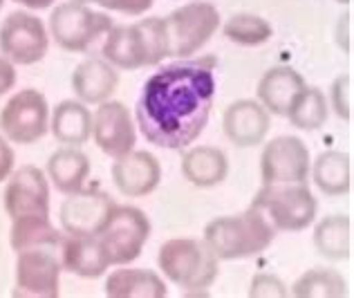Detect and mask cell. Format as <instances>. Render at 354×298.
Masks as SVG:
<instances>
[{
  "instance_id": "22",
  "label": "cell",
  "mask_w": 354,
  "mask_h": 298,
  "mask_svg": "<svg viewBox=\"0 0 354 298\" xmlns=\"http://www.w3.org/2000/svg\"><path fill=\"white\" fill-rule=\"evenodd\" d=\"M90 169V157L79 146H61L50 155L45 175H48L54 189L61 191L63 195H70L86 186Z\"/></svg>"
},
{
  "instance_id": "29",
  "label": "cell",
  "mask_w": 354,
  "mask_h": 298,
  "mask_svg": "<svg viewBox=\"0 0 354 298\" xmlns=\"http://www.w3.org/2000/svg\"><path fill=\"white\" fill-rule=\"evenodd\" d=\"M292 294L296 298H341L348 296V283L334 269L314 267L292 285Z\"/></svg>"
},
{
  "instance_id": "12",
  "label": "cell",
  "mask_w": 354,
  "mask_h": 298,
  "mask_svg": "<svg viewBox=\"0 0 354 298\" xmlns=\"http://www.w3.org/2000/svg\"><path fill=\"white\" fill-rule=\"evenodd\" d=\"M310 148L301 137L283 135L265 144L260 153V178L263 184H292L310 178Z\"/></svg>"
},
{
  "instance_id": "21",
  "label": "cell",
  "mask_w": 354,
  "mask_h": 298,
  "mask_svg": "<svg viewBox=\"0 0 354 298\" xmlns=\"http://www.w3.org/2000/svg\"><path fill=\"white\" fill-rule=\"evenodd\" d=\"M182 175L198 189H213L227 180L229 160L218 146H189L182 155Z\"/></svg>"
},
{
  "instance_id": "27",
  "label": "cell",
  "mask_w": 354,
  "mask_h": 298,
  "mask_svg": "<svg viewBox=\"0 0 354 298\" xmlns=\"http://www.w3.org/2000/svg\"><path fill=\"white\" fill-rule=\"evenodd\" d=\"M63 236H65L63 231H59L52 225L50 216H27V218L12 220L9 245H12L16 254L18 251L39 249V247L61 249Z\"/></svg>"
},
{
  "instance_id": "33",
  "label": "cell",
  "mask_w": 354,
  "mask_h": 298,
  "mask_svg": "<svg viewBox=\"0 0 354 298\" xmlns=\"http://www.w3.org/2000/svg\"><path fill=\"white\" fill-rule=\"evenodd\" d=\"M99 7L110 9V12H119L126 16H142L153 7L155 0H95Z\"/></svg>"
},
{
  "instance_id": "24",
  "label": "cell",
  "mask_w": 354,
  "mask_h": 298,
  "mask_svg": "<svg viewBox=\"0 0 354 298\" xmlns=\"http://www.w3.org/2000/svg\"><path fill=\"white\" fill-rule=\"evenodd\" d=\"M50 133L63 146H83L92 137V113L79 99H65L50 113Z\"/></svg>"
},
{
  "instance_id": "40",
  "label": "cell",
  "mask_w": 354,
  "mask_h": 298,
  "mask_svg": "<svg viewBox=\"0 0 354 298\" xmlns=\"http://www.w3.org/2000/svg\"><path fill=\"white\" fill-rule=\"evenodd\" d=\"M3 3H5V0H0V9H3Z\"/></svg>"
},
{
  "instance_id": "3",
  "label": "cell",
  "mask_w": 354,
  "mask_h": 298,
  "mask_svg": "<svg viewBox=\"0 0 354 298\" xmlns=\"http://www.w3.org/2000/svg\"><path fill=\"white\" fill-rule=\"evenodd\" d=\"M278 231L265 213L249 207L236 216H222L204 227V242L218 260H242L263 254L276 240Z\"/></svg>"
},
{
  "instance_id": "25",
  "label": "cell",
  "mask_w": 354,
  "mask_h": 298,
  "mask_svg": "<svg viewBox=\"0 0 354 298\" xmlns=\"http://www.w3.org/2000/svg\"><path fill=\"white\" fill-rule=\"evenodd\" d=\"M310 178L328 198L346 195L352 189V157L343 151H325L310 164Z\"/></svg>"
},
{
  "instance_id": "30",
  "label": "cell",
  "mask_w": 354,
  "mask_h": 298,
  "mask_svg": "<svg viewBox=\"0 0 354 298\" xmlns=\"http://www.w3.org/2000/svg\"><path fill=\"white\" fill-rule=\"evenodd\" d=\"M225 36L236 45L242 48H258V45L267 43L274 36V27L267 18L258 16V14H234L222 27Z\"/></svg>"
},
{
  "instance_id": "17",
  "label": "cell",
  "mask_w": 354,
  "mask_h": 298,
  "mask_svg": "<svg viewBox=\"0 0 354 298\" xmlns=\"http://www.w3.org/2000/svg\"><path fill=\"white\" fill-rule=\"evenodd\" d=\"M222 128L231 144L238 148H254L267 139L272 115L258 99H238L225 110Z\"/></svg>"
},
{
  "instance_id": "9",
  "label": "cell",
  "mask_w": 354,
  "mask_h": 298,
  "mask_svg": "<svg viewBox=\"0 0 354 298\" xmlns=\"http://www.w3.org/2000/svg\"><path fill=\"white\" fill-rule=\"evenodd\" d=\"M50 130V106L43 92L34 88L18 90L0 110V133L9 144L32 146Z\"/></svg>"
},
{
  "instance_id": "6",
  "label": "cell",
  "mask_w": 354,
  "mask_h": 298,
  "mask_svg": "<svg viewBox=\"0 0 354 298\" xmlns=\"http://www.w3.org/2000/svg\"><path fill=\"white\" fill-rule=\"evenodd\" d=\"M220 12L207 0H193L164 18L169 59H193L220 30Z\"/></svg>"
},
{
  "instance_id": "7",
  "label": "cell",
  "mask_w": 354,
  "mask_h": 298,
  "mask_svg": "<svg viewBox=\"0 0 354 298\" xmlns=\"http://www.w3.org/2000/svg\"><path fill=\"white\" fill-rule=\"evenodd\" d=\"M113 27V18L86 3H61L52 9L48 32L65 52H88Z\"/></svg>"
},
{
  "instance_id": "15",
  "label": "cell",
  "mask_w": 354,
  "mask_h": 298,
  "mask_svg": "<svg viewBox=\"0 0 354 298\" xmlns=\"http://www.w3.org/2000/svg\"><path fill=\"white\" fill-rule=\"evenodd\" d=\"M92 139L101 153L117 157L130 153L137 144V124L121 101L108 99L92 115Z\"/></svg>"
},
{
  "instance_id": "2",
  "label": "cell",
  "mask_w": 354,
  "mask_h": 298,
  "mask_svg": "<svg viewBox=\"0 0 354 298\" xmlns=\"http://www.w3.org/2000/svg\"><path fill=\"white\" fill-rule=\"evenodd\" d=\"M101 57L117 70H142L169 59V36L162 16L139 18L133 25H113Z\"/></svg>"
},
{
  "instance_id": "1",
  "label": "cell",
  "mask_w": 354,
  "mask_h": 298,
  "mask_svg": "<svg viewBox=\"0 0 354 298\" xmlns=\"http://www.w3.org/2000/svg\"><path fill=\"white\" fill-rule=\"evenodd\" d=\"M216 59H182L144 83L135 121L148 144L182 151L198 142L216 101Z\"/></svg>"
},
{
  "instance_id": "11",
  "label": "cell",
  "mask_w": 354,
  "mask_h": 298,
  "mask_svg": "<svg viewBox=\"0 0 354 298\" xmlns=\"http://www.w3.org/2000/svg\"><path fill=\"white\" fill-rule=\"evenodd\" d=\"M50 247L25 249L16 254V290L21 298H57L61 294V258Z\"/></svg>"
},
{
  "instance_id": "14",
  "label": "cell",
  "mask_w": 354,
  "mask_h": 298,
  "mask_svg": "<svg viewBox=\"0 0 354 298\" xmlns=\"http://www.w3.org/2000/svg\"><path fill=\"white\" fill-rule=\"evenodd\" d=\"M5 211L9 220L50 216V180L39 166L14 169L5 186Z\"/></svg>"
},
{
  "instance_id": "5",
  "label": "cell",
  "mask_w": 354,
  "mask_h": 298,
  "mask_svg": "<svg viewBox=\"0 0 354 298\" xmlns=\"http://www.w3.org/2000/svg\"><path fill=\"white\" fill-rule=\"evenodd\" d=\"M251 207L265 213L276 231H303L316 220L319 202H316L307 182L292 184H263L256 193Z\"/></svg>"
},
{
  "instance_id": "26",
  "label": "cell",
  "mask_w": 354,
  "mask_h": 298,
  "mask_svg": "<svg viewBox=\"0 0 354 298\" xmlns=\"http://www.w3.org/2000/svg\"><path fill=\"white\" fill-rule=\"evenodd\" d=\"M314 247L316 251L339 263L352 256V220L346 213H332L325 216L314 229Z\"/></svg>"
},
{
  "instance_id": "35",
  "label": "cell",
  "mask_w": 354,
  "mask_h": 298,
  "mask_svg": "<svg viewBox=\"0 0 354 298\" xmlns=\"http://www.w3.org/2000/svg\"><path fill=\"white\" fill-rule=\"evenodd\" d=\"M14 164H16L14 148L7 142V137L0 133V182H5L9 175H12Z\"/></svg>"
},
{
  "instance_id": "8",
  "label": "cell",
  "mask_w": 354,
  "mask_h": 298,
  "mask_svg": "<svg viewBox=\"0 0 354 298\" xmlns=\"http://www.w3.org/2000/svg\"><path fill=\"white\" fill-rule=\"evenodd\" d=\"M97 238L108 251L110 265H130L142 256L146 242L151 238V220L142 209L115 204Z\"/></svg>"
},
{
  "instance_id": "13",
  "label": "cell",
  "mask_w": 354,
  "mask_h": 298,
  "mask_svg": "<svg viewBox=\"0 0 354 298\" xmlns=\"http://www.w3.org/2000/svg\"><path fill=\"white\" fill-rule=\"evenodd\" d=\"M115 200L101 189H86L70 193L59 209L61 231L68 236H99L106 220L115 209Z\"/></svg>"
},
{
  "instance_id": "20",
  "label": "cell",
  "mask_w": 354,
  "mask_h": 298,
  "mask_svg": "<svg viewBox=\"0 0 354 298\" xmlns=\"http://www.w3.org/2000/svg\"><path fill=\"white\" fill-rule=\"evenodd\" d=\"M307 86L303 74L296 72L290 65H276V68L267 70L263 79L258 81V101L267 108L269 115L285 117L290 110L294 97Z\"/></svg>"
},
{
  "instance_id": "39",
  "label": "cell",
  "mask_w": 354,
  "mask_h": 298,
  "mask_svg": "<svg viewBox=\"0 0 354 298\" xmlns=\"http://www.w3.org/2000/svg\"><path fill=\"white\" fill-rule=\"evenodd\" d=\"M74 3H86L88 5V3H95V0H74Z\"/></svg>"
},
{
  "instance_id": "38",
  "label": "cell",
  "mask_w": 354,
  "mask_h": 298,
  "mask_svg": "<svg viewBox=\"0 0 354 298\" xmlns=\"http://www.w3.org/2000/svg\"><path fill=\"white\" fill-rule=\"evenodd\" d=\"M334 3H339V5H350L352 0H334Z\"/></svg>"
},
{
  "instance_id": "36",
  "label": "cell",
  "mask_w": 354,
  "mask_h": 298,
  "mask_svg": "<svg viewBox=\"0 0 354 298\" xmlns=\"http://www.w3.org/2000/svg\"><path fill=\"white\" fill-rule=\"evenodd\" d=\"M16 86V65L0 57V97L7 95Z\"/></svg>"
},
{
  "instance_id": "4",
  "label": "cell",
  "mask_w": 354,
  "mask_h": 298,
  "mask_svg": "<svg viewBox=\"0 0 354 298\" xmlns=\"http://www.w3.org/2000/svg\"><path fill=\"white\" fill-rule=\"evenodd\" d=\"M157 265L171 283L191 294L207 292L220 274L218 256L198 238L166 240L157 254Z\"/></svg>"
},
{
  "instance_id": "32",
  "label": "cell",
  "mask_w": 354,
  "mask_h": 298,
  "mask_svg": "<svg viewBox=\"0 0 354 298\" xmlns=\"http://www.w3.org/2000/svg\"><path fill=\"white\" fill-rule=\"evenodd\" d=\"M249 296L251 298H285V296H290V290H287V285L283 283L281 276L263 272L251 278Z\"/></svg>"
},
{
  "instance_id": "18",
  "label": "cell",
  "mask_w": 354,
  "mask_h": 298,
  "mask_svg": "<svg viewBox=\"0 0 354 298\" xmlns=\"http://www.w3.org/2000/svg\"><path fill=\"white\" fill-rule=\"evenodd\" d=\"M70 83L79 101L99 106L115 95L119 86V70L104 57H88L74 68Z\"/></svg>"
},
{
  "instance_id": "16",
  "label": "cell",
  "mask_w": 354,
  "mask_h": 298,
  "mask_svg": "<svg viewBox=\"0 0 354 298\" xmlns=\"http://www.w3.org/2000/svg\"><path fill=\"white\" fill-rule=\"evenodd\" d=\"M113 182L126 198H146L162 182V164L148 151H130L113 162Z\"/></svg>"
},
{
  "instance_id": "23",
  "label": "cell",
  "mask_w": 354,
  "mask_h": 298,
  "mask_svg": "<svg viewBox=\"0 0 354 298\" xmlns=\"http://www.w3.org/2000/svg\"><path fill=\"white\" fill-rule=\"evenodd\" d=\"M166 294L169 287L153 269L119 265L106 278V296L110 298H164Z\"/></svg>"
},
{
  "instance_id": "19",
  "label": "cell",
  "mask_w": 354,
  "mask_h": 298,
  "mask_svg": "<svg viewBox=\"0 0 354 298\" xmlns=\"http://www.w3.org/2000/svg\"><path fill=\"white\" fill-rule=\"evenodd\" d=\"M63 272L81 278H99L110 269L108 251L97 236H63L61 242Z\"/></svg>"
},
{
  "instance_id": "34",
  "label": "cell",
  "mask_w": 354,
  "mask_h": 298,
  "mask_svg": "<svg viewBox=\"0 0 354 298\" xmlns=\"http://www.w3.org/2000/svg\"><path fill=\"white\" fill-rule=\"evenodd\" d=\"M334 36H337L339 48L346 54H350L352 52V12H346V14L339 16L337 32H334Z\"/></svg>"
},
{
  "instance_id": "10",
  "label": "cell",
  "mask_w": 354,
  "mask_h": 298,
  "mask_svg": "<svg viewBox=\"0 0 354 298\" xmlns=\"http://www.w3.org/2000/svg\"><path fill=\"white\" fill-rule=\"evenodd\" d=\"M50 32L32 12H12L0 25V57L14 65H34L45 59Z\"/></svg>"
},
{
  "instance_id": "31",
  "label": "cell",
  "mask_w": 354,
  "mask_h": 298,
  "mask_svg": "<svg viewBox=\"0 0 354 298\" xmlns=\"http://www.w3.org/2000/svg\"><path fill=\"white\" fill-rule=\"evenodd\" d=\"M328 106L334 110V115L343 121H352V106H354V79L352 74H339L332 81L330 88V101Z\"/></svg>"
},
{
  "instance_id": "41",
  "label": "cell",
  "mask_w": 354,
  "mask_h": 298,
  "mask_svg": "<svg viewBox=\"0 0 354 298\" xmlns=\"http://www.w3.org/2000/svg\"><path fill=\"white\" fill-rule=\"evenodd\" d=\"M207 3H211V0H207Z\"/></svg>"
},
{
  "instance_id": "28",
  "label": "cell",
  "mask_w": 354,
  "mask_h": 298,
  "mask_svg": "<svg viewBox=\"0 0 354 298\" xmlns=\"http://www.w3.org/2000/svg\"><path fill=\"white\" fill-rule=\"evenodd\" d=\"M285 117L298 130H307V133L319 130L321 126H325V121L330 117V106L328 99H325V92L316 86H305L294 97Z\"/></svg>"
},
{
  "instance_id": "37",
  "label": "cell",
  "mask_w": 354,
  "mask_h": 298,
  "mask_svg": "<svg viewBox=\"0 0 354 298\" xmlns=\"http://www.w3.org/2000/svg\"><path fill=\"white\" fill-rule=\"evenodd\" d=\"M21 7H27V9H34V12H41V9H48L52 7L57 0H14Z\"/></svg>"
}]
</instances>
